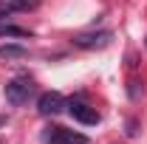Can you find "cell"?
<instances>
[{
  "label": "cell",
  "mask_w": 147,
  "mask_h": 144,
  "mask_svg": "<svg viewBox=\"0 0 147 144\" xmlns=\"http://www.w3.org/2000/svg\"><path fill=\"white\" fill-rule=\"evenodd\" d=\"M0 34L3 37H31V31H28V28H20L14 23H6V26L0 28Z\"/></svg>",
  "instance_id": "obj_8"
},
{
  "label": "cell",
  "mask_w": 147,
  "mask_h": 144,
  "mask_svg": "<svg viewBox=\"0 0 147 144\" xmlns=\"http://www.w3.org/2000/svg\"><path fill=\"white\" fill-rule=\"evenodd\" d=\"M110 40H113V34L108 28H102V31H82V34H74V45L85 48V51H93V48L110 45Z\"/></svg>",
  "instance_id": "obj_2"
},
{
  "label": "cell",
  "mask_w": 147,
  "mask_h": 144,
  "mask_svg": "<svg viewBox=\"0 0 147 144\" xmlns=\"http://www.w3.org/2000/svg\"><path fill=\"white\" fill-rule=\"evenodd\" d=\"M6 23H11V11H3V9H0V28H3Z\"/></svg>",
  "instance_id": "obj_10"
},
{
  "label": "cell",
  "mask_w": 147,
  "mask_h": 144,
  "mask_svg": "<svg viewBox=\"0 0 147 144\" xmlns=\"http://www.w3.org/2000/svg\"><path fill=\"white\" fill-rule=\"evenodd\" d=\"M40 0H0V9L3 11H28V9H37Z\"/></svg>",
  "instance_id": "obj_6"
},
{
  "label": "cell",
  "mask_w": 147,
  "mask_h": 144,
  "mask_svg": "<svg viewBox=\"0 0 147 144\" xmlns=\"http://www.w3.org/2000/svg\"><path fill=\"white\" fill-rule=\"evenodd\" d=\"M0 57L3 59H23V57H28V48H23V45H0Z\"/></svg>",
  "instance_id": "obj_7"
},
{
  "label": "cell",
  "mask_w": 147,
  "mask_h": 144,
  "mask_svg": "<svg viewBox=\"0 0 147 144\" xmlns=\"http://www.w3.org/2000/svg\"><path fill=\"white\" fill-rule=\"evenodd\" d=\"M127 136H136V122L127 119Z\"/></svg>",
  "instance_id": "obj_11"
},
{
  "label": "cell",
  "mask_w": 147,
  "mask_h": 144,
  "mask_svg": "<svg viewBox=\"0 0 147 144\" xmlns=\"http://www.w3.org/2000/svg\"><path fill=\"white\" fill-rule=\"evenodd\" d=\"M3 122H6V116H0V124H3Z\"/></svg>",
  "instance_id": "obj_12"
},
{
  "label": "cell",
  "mask_w": 147,
  "mask_h": 144,
  "mask_svg": "<svg viewBox=\"0 0 147 144\" xmlns=\"http://www.w3.org/2000/svg\"><path fill=\"white\" fill-rule=\"evenodd\" d=\"M45 139L51 144H91L88 136L74 133V130H65V127H51V133H45Z\"/></svg>",
  "instance_id": "obj_4"
},
{
  "label": "cell",
  "mask_w": 147,
  "mask_h": 144,
  "mask_svg": "<svg viewBox=\"0 0 147 144\" xmlns=\"http://www.w3.org/2000/svg\"><path fill=\"white\" fill-rule=\"evenodd\" d=\"M142 93H144V85H142L139 79H130V82H127V96H130V99H139Z\"/></svg>",
  "instance_id": "obj_9"
},
{
  "label": "cell",
  "mask_w": 147,
  "mask_h": 144,
  "mask_svg": "<svg viewBox=\"0 0 147 144\" xmlns=\"http://www.w3.org/2000/svg\"><path fill=\"white\" fill-rule=\"evenodd\" d=\"M65 108H68V102H65V96L57 93V90H48V93H42V96L37 99V110H40L42 116H57V113H62Z\"/></svg>",
  "instance_id": "obj_3"
},
{
  "label": "cell",
  "mask_w": 147,
  "mask_h": 144,
  "mask_svg": "<svg viewBox=\"0 0 147 144\" xmlns=\"http://www.w3.org/2000/svg\"><path fill=\"white\" fill-rule=\"evenodd\" d=\"M68 113H71L76 122H82V124H99V113H96L93 108H88L85 102L71 99V102H68Z\"/></svg>",
  "instance_id": "obj_5"
},
{
  "label": "cell",
  "mask_w": 147,
  "mask_h": 144,
  "mask_svg": "<svg viewBox=\"0 0 147 144\" xmlns=\"http://www.w3.org/2000/svg\"><path fill=\"white\" fill-rule=\"evenodd\" d=\"M144 42H147V40H144Z\"/></svg>",
  "instance_id": "obj_13"
},
{
  "label": "cell",
  "mask_w": 147,
  "mask_h": 144,
  "mask_svg": "<svg viewBox=\"0 0 147 144\" xmlns=\"http://www.w3.org/2000/svg\"><path fill=\"white\" fill-rule=\"evenodd\" d=\"M31 96H34V82L28 76H17V79L6 82V99L11 105H26Z\"/></svg>",
  "instance_id": "obj_1"
}]
</instances>
